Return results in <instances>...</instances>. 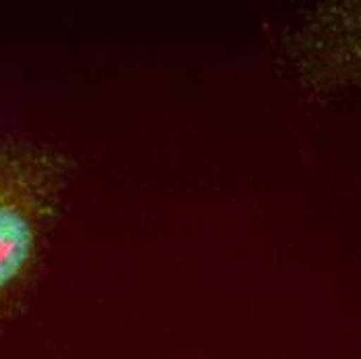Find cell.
Here are the masks:
<instances>
[{"mask_svg":"<svg viewBox=\"0 0 361 359\" xmlns=\"http://www.w3.org/2000/svg\"><path fill=\"white\" fill-rule=\"evenodd\" d=\"M61 181V162L50 154L0 144V308L34 272Z\"/></svg>","mask_w":361,"mask_h":359,"instance_id":"obj_1","label":"cell"},{"mask_svg":"<svg viewBox=\"0 0 361 359\" xmlns=\"http://www.w3.org/2000/svg\"><path fill=\"white\" fill-rule=\"evenodd\" d=\"M295 59L305 83L318 92L361 83V2L318 8L297 34Z\"/></svg>","mask_w":361,"mask_h":359,"instance_id":"obj_2","label":"cell"}]
</instances>
